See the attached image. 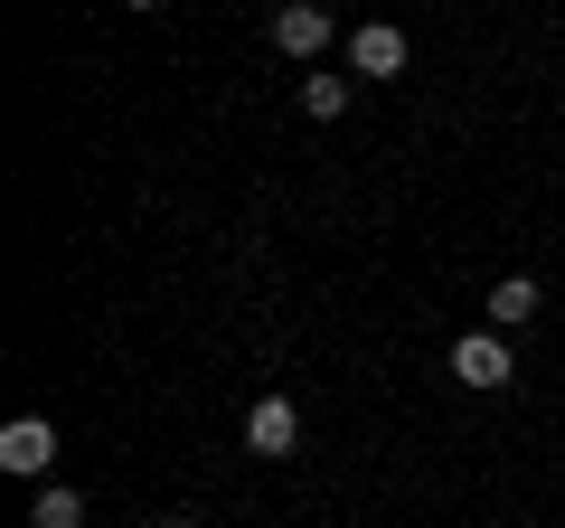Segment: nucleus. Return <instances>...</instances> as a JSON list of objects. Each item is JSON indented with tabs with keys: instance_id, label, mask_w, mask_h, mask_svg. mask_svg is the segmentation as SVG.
I'll return each mask as SVG.
<instances>
[{
	"instance_id": "nucleus-1",
	"label": "nucleus",
	"mask_w": 565,
	"mask_h": 528,
	"mask_svg": "<svg viewBox=\"0 0 565 528\" xmlns=\"http://www.w3.org/2000/svg\"><path fill=\"white\" fill-rule=\"evenodd\" d=\"M245 453L292 463V453H302V406H292V397H255V406H245Z\"/></svg>"
},
{
	"instance_id": "nucleus-2",
	"label": "nucleus",
	"mask_w": 565,
	"mask_h": 528,
	"mask_svg": "<svg viewBox=\"0 0 565 528\" xmlns=\"http://www.w3.org/2000/svg\"><path fill=\"white\" fill-rule=\"evenodd\" d=\"M444 368H452L462 387H481V397L519 378V359H509V340H500V330H471V340H452V359H444Z\"/></svg>"
},
{
	"instance_id": "nucleus-3",
	"label": "nucleus",
	"mask_w": 565,
	"mask_h": 528,
	"mask_svg": "<svg viewBox=\"0 0 565 528\" xmlns=\"http://www.w3.org/2000/svg\"><path fill=\"white\" fill-rule=\"evenodd\" d=\"M57 463V425L47 415H20V425H0V472H20V482H47Z\"/></svg>"
},
{
	"instance_id": "nucleus-4",
	"label": "nucleus",
	"mask_w": 565,
	"mask_h": 528,
	"mask_svg": "<svg viewBox=\"0 0 565 528\" xmlns=\"http://www.w3.org/2000/svg\"><path fill=\"white\" fill-rule=\"evenodd\" d=\"M405 57H415V47H405L396 20H359L349 29V76H405Z\"/></svg>"
},
{
	"instance_id": "nucleus-5",
	"label": "nucleus",
	"mask_w": 565,
	"mask_h": 528,
	"mask_svg": "<svg viewBox=\"0 0 565 528\" xmlns=\"http://www.w3.org/2000/svg\"><path fill=\"white\" fill-rule=\"evenodd\" d=\"M274 47H282V57H321V47H330V10L282 0V10H274Z\"/></svg>"
},
{
	"instance_id": "nucleus-6",
	"label": "nucleus",
	"mask_w": 565,
	"mask_h": 528,
	"mask_svg": "<svg viewBox=\"0 0 565 528\" xmlns=\"http://www.w3.org/2000/svg\"><path fill=\"white\" fill-rule=\"evenodd\" d=\"M537 311H546V293L527 284V274H500V284H490V330H500V340H509V330H527Z\"/></svg>"
},
{
	"instance_id": "nucleus-7",
	"label": "nucleus",
	"mask_w": 565,
	"mask_h": 528,
	"mask_svg": "<svg viewBox=\"0 0 565 528\" xmlns=\"http://www.w3.org/2000/svg\"><path fill=\"white\" fill-rule=\"evenodd\" d=\"M29 528H85V500L66 482H39V500H29Z\"/></svg>"
},
{
	"instance_id": "nucleus-8",
	"label": "nucleus",
	"mask_w": 565,
	"mask_h": 528,
	"mask_svg": "<svg viewBox=\"0 0 565 528\" xmlns=\"http://www.w3.org/2000/svg\"><path fill=\"white\" fill-rule=\"evenodd\" d=\"M302 114H349V76H302Z\"/></svg>"
},
{
	"instance_id": "nucleus-9",
	"label": "nucleus",
	"mask_w": 565,
	"mask_h": 528,
	"mask_svg": "<svg viewBox=\"0 0 565 528\" xmlns=\"http://www.w3.org/2000/svg\"><path fill=\"white\" fill-rule=\"evenodd\" d=\"M161 528H199V519H161Z\"/></svg>"
}]
</instances>
